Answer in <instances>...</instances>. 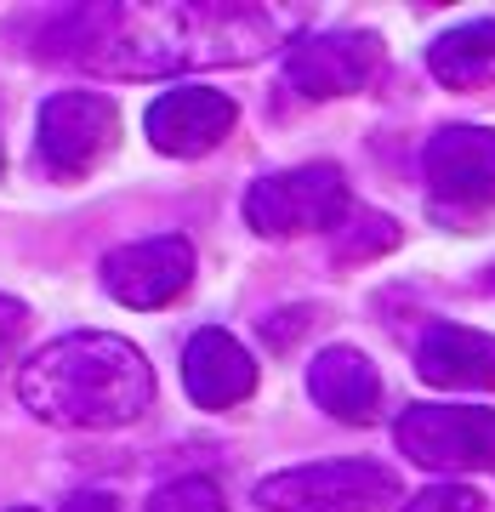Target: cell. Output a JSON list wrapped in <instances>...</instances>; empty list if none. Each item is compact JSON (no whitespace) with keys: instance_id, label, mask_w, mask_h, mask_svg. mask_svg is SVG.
<instances>
[{"instance_id":"5b68a950","label":"cell","mask_w":495,"mask_h":512,"mask_svg":"<svg viewBox=\"0 0 495 512\" xmlns=\"http://www.w3.org/2000/svg\"><path fill=\"white\" fill-rule=\"evenodd\" d=\"M114 137H120V109L103 92H57L40 103L35 160L57 183H74L109 160Z\"/></svg>"},{"instance_id":"7a4b0ae2","label":"cell","mask_w":495,"mask_h":512,"mask_svg":"<svg viewBox=\"0 0 495 512\" xmlns=\"http://www.w3.org/2000/svg\"><path fill=\"white\" fill-rule=\"evenodd\" d=\"M18 399L29 416L52 427L103 433L137 421L154 404V370L126 336L80 330V336H57L52 348H40L18 370Z\"/></svg>"},{"instance_id":"e0dca14e","label":"cell","mask_w":495,"mask_h":512,"mask_svg":"<svg viewBox=\"0 0 495 512\" xmlns=\"http://www.w3.org/2000/svg\"><path fill=\"white\" fill-rule=\"evenodd\" d=\"M404 512H484V495L467 484H427L422 495H410Z\"/></svg>"},{"instance_id":"d6986e66","label":"cell","mask_w":495,"mask_h":512,"mask_svg":"<svg viewBox=\"0 0 495 512\" xmlns=\"http://www.w3.org/2000/svg\"><path fill=\"white\" fill-rule=\"evenodd\" d=\"M63 512H120L109 501V495H97V490H80V495H69V501H63Z\"/></svg>"},{"instance_id":"277c9868","label":"cell","mask_w":495,"mask_h":512,"mask_svg":"<svg viewBox=\"0 0 495 512\" xmlns=\"http://www.w3.org/2000/svg\"><path fill=\"white\" fill-rule=\"evenodd\" d=\"M268 512H382L399 501V478L376 461H313L257 484Z\"/></svg>"},{"instance_id":"9a60e30c","label":"cell","mask_w":495,"mask_h":512,"mask_svg":"<svg viewBox=\"0 0 495 512\" xmlns=\"http://www.w3.org/2000/svg\"><path fill=\"white\" fill-rule=\"evenodd\" d=\"M399 245V222L393 217H376V211H348V222L336 228V256H376V251H393Z\"/></svg>"},{"instance_id":"6da1fadb","label":"cell","mask_w":495,"mask_h":512,"mask_svg":"<svg viewBox=\"0 0 495 512\" xmlns=\"http://www.w3.org/2000/svg\"><path fill=\"white\" fill-rule=\"evenodd\" d=\"M274 46V23L251 6H74L40 35L52 63L92 74H148L251 63Z\"/></svg>"},{"instance_id":"8fae6325","label":"cell","mask_w":495,"mask_h":512,"mask_svg":"<svg viewBox=\"0 0 495 512\" xmlns=\"http://www.w3.org/2000/svg\"><path fill=\"white\" fill-rule=\"evenodd\" d=\"M183 387L200 410H234L239 399H251L257 365L228 330H200L183 353Z\"/></svg>"},{"instance_id":"2e32d148","label":"cell","mask_w":495,"mask_h":512,"mask_svg":"<svg viewBox=\"0 0 495 512\" xmlns=\"http://www.w3.org/2000/svg\"><path fill=\"white\" fill-rule=\"evenodd\" d=\"M148 512H222V495L211 478H177V484L154 490Z\"/></svg>"},{"instance_id":"30bf717a","label":"cell","mask_w":495,"mask_h":512,"mask_svg":"<svg viewBox=\"0 0 495 512\" xmlns=\"http://www.w3.org/2000/svg\"><path fill=\"white\" fill-rule=\"evenodd\" d=\"M239 109L228 92H211V86H177V92L154 97V109H148V143L171 154V160H200L211 148L234 131Z\"/></svg>"},{"instance_id":"ffe728a7","label":"cell","mask_w":495,"mask_h":512,"mask_svg":"<svg viewBox=\"0 0 495 512\" xmlns=\"http://www.w3.org/2000/svg\"><path fill=\"white\" fill-rule=\"evenodd\" d=\"M12 512H29V507H12Z\"/></svg>"},{"instance_id":"8992f818","label":"cell","mask_w":495,"mask_h":512,"mask_svg":"<svg viewBox=\"0 0 495 512\" xmlns=\"http://www.w3.org/2000/svg\"><path fill=\"white\" fill-rule=\"evenodd\" d=\"M399 450L427 473L495 467V410L473 404H416L399 416Z\"/></svg>"},{"instance_id":"ba28073f","label":"cell","mask_w":495,"mask_h":512,"mask_svg":"<svg viewBox=\"0 0 495 512\" xmlns=\"http://www.w3.org/2000/svg\"><path fill=\"white\" fill-rule=\"evenodd\" d=\"M194 279V245L183 234H154L137 245H120L103 262V291L120 308H165Z\"/></svg>"},{"instance_id":"5bb4252c","label":"cell","mask_w":495,"mask_h":512,"mask_svg":"<svg viewBox=\"0 0 495 512\" xmlns=\"http://www.w3.org/2000/svg\"><path fill=\"white\" fill-rule=\"evenodd\" d=\"M427 74L450 86V92H478L495 86V18L461 23L450 35H439L427 46Z\"/></svg>"},{"instance_id":"44dd1931","label":"cell","mask_w":495,"mask_h":512,"mask_svg":"<svg viewBox=\"0 0 495 512\" xmlns=\"http://www.w3.org/2000/svg\"><path fill=\"white\" fill-rule=\"evenodd\" d=\"M0 165H6V154H0Z\"/></svg>"},{"instance_id":"9c48e42d","label":"cell","mask_w":495,"mask_h":512,"mask_svg":"<svg viewBox=\"0 0 495 512\" xmlns=\"http://www.w3.org/2000/svg\"><path fill=\"white\" fill-rule=\"evenodd\" d=\"M427 194L439 205H490L495 200V126H444L422 154Z\"/></svg>"},{"instance_id":"4fadbf2b","label":"cell","mask_w":495,"mask_h":512,"mask_svg":"<svg viewBox=\"0 0 495 512\" xmlns=\"http://www.w3.org/2000/svg\"><path fill=\"white\" fill-rule=\"evenodd\" d=\"M308 393L319 410H330L348 427H365V421L382 416V376L359 348H325L308 365Z\"/></svg>"},{"instance_id":"7c38bea8","label":"cell","mask_w":495,"mask_h":512,"mask_svg":"<svg viewBox=\"0 0 495 512\" xmlns=\"http://www.w3.org/2000/svg\"><path fill=\"white\" fill-rule=\"evenodd\" d=\"M416 370L427 387L450 393H495V336L467 325H433L416 348Z\"/></svg>"},{"instance_id":"ac0fdd59","label":"cell","mask_w":495,"mask_h":512,"mask_svg":"<svg viewBox=\"0 0 495 512\" xmlns=\"http://www.w3.org/2000/svg\"><path fill=\"white\" fill-rule=\"evenodd\" d=\"M23 330H29V308H23L18 296H0V370L12 365V353H18Z\"/></svg>"},{"instance_id":"3957f363","label":"cell","mask_w":495,"mask_h":512,"mask_svg":"<svg viewBox=\"0 0 495 512\" xmlns=\"http://www.w3.org/2000/svg\"><path fill=\"white\" fill-rule=\"evenodd\" d=\"M353 211L348 177L336 165H296V171H274L251 183L245 194V222L262 239H296L319 234V228H342Z\"/></svg>"},{"instance_id":"52a82bcc","label":"cell","mask_w":495,"mask_h":512,"mask_svg":"<svg viewBox=\"0 0 495 512\" xmlns=\"http://www.w3.org/2000/svg\"><path fill=\"white\" fill-rule=\"evenodd\" d=\"M376 69H382V40L359 29L296 35L285 52V80L302 97H353L376 80Z\"/></svg>"}]
</instances>
